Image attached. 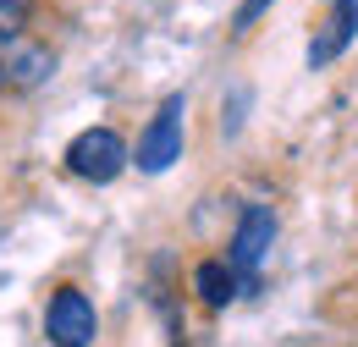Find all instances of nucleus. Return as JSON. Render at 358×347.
I'll list each match as a JSON object with an SVG mask.
<instances>
[{"mask_svg":"<svg viewBox=\"0 0 358 347\" xmlns=\"http://www.w3.org/2000/svg\"><path fill=\"white\" fill-rule=\"evenodd\" d=\"M270 0H248V6H243V17H237V22H243V28H248V22H254V17H259V11H265Z\"/></svg>","mask_w":358,"mask_h":347,"instance_id":"9","label":"nucleus"},{"mask_svg":"<svg viewBox=\"0 0 358 347\" xmlns=\"http://www.w3.org/2000/svg\"><path fill=\"white\" fill-rule=\"evenodd\" d=\"M182 116H187L182 94L160 99V111L149 116V127L138 138V171L160 176V171H171V160H182Z\"/></svg>","mask_w":358,"mask_h":347,"instance_id":"1","label":"nucleus"},{"mask_svg":"<svg viewBox=\"0 0 358 347\" xmlns=\"http://www.w3.org/2000/svg\"><path fill=\"white\" fill-rule=\"evenodd\" d=\"M0 83H6V78H0Z\"/></svg>","mask_w":358,"mask_h":347,"instance_id":"10","label":"nucleus"},{"mask_svg":"<svg viewBox=\"0 0 358 347\" xmlns=\"http://www.w3.org/2000/svg\"><path fill=\"white\" fill-rule=\"evenodd\" d=\"M45 337L55 347H94V337H99V314H94V304L78 292V287H61V292L50 298Z\"/></svg>","mask_w":358,"mask_h":347,"instance_id":"3","label":"nucleus"},{"mask_svg":"<svg viewBox=\"0 0 358 347\" xmlns=\"http://www.w3.org/2000/svg\"><path fill=\"white\" fill-rule=\"evenodd\" d=\"M353 39H358V0H336L325 28H320V39L309 44V66H331Z\"/></svg>","mask_w":358,"mask_h":347,"instance_id":"5","label":"nucleus"},{"mask_svg":"<svg viewBox=\"0 0 358 347\" xmlns=\"http://www.w3.org/2000/svg\"><path fill=\"white\" fill-rule=\"evenodd\" d=\"M270 243H275V215H270L265 204H248V210H243V220H237L231 254H226L231 276H237V270H243V276H254V270H259V260L270 254Z\"/></svg>","mask_w":358,"mask_h":347,"instance_id":"4","label":"nucleus"},{"mask_svg":"<svg viewBox=\"0 0 358 347\" xmlns=\"http://www.w3.org/2000/svg\"><path fill=\"white\" fill-rule=\"evenodd\" d=\"M22 28H28V0H0V39H22Z\"/></svg>","mask_w":358,"mask_h":347,"instance_id":"8","label":"nucleus"},{"mask_svg":"<svg viewBox=\"0 0 358 347\" xmlns=\"http://www.w3.org/2000/svg\"><path fill=\"white\" fill-rule=\"evenodd\" d=\"M50 72H55V55H50L45 44H11L6 50V61H0V78L11 88H34V83H45Z\"/></svg>","mask_w":358,"mask_h":347,"instance_id":"6","label":"nucleus"},{"mask_svg":"<svg viewBox=\"0 0 358 347\" xmlns=\"http://www.w3.org/2000/svg\"><path fill=\"white\" fill-rule=\"evenodd\" d=\"M127 160H133L127 143L110 127H89L66 143V166H72V176H83V182H116V176L127 171Z\"/></svg>","mask_w":358,"mask_h":347,"instance_id":"2","label":"nucleus"},{"mask_svg":"<svg viewBox=\"0 0 358 347\" xmlns=\"http://www.w3.org/2000/svg\"><path fill=\"white\" fill-rule=\"evenodd\" d=\"M193 287H199V298H204V304H215V309H221L226 298H231V287H237V276H231V264L204 260L199 270H193Z\"/></svg>","mask_w":358,"mask_h":347,"instance_id":"7","label":"nucleus"}]
</instances>
